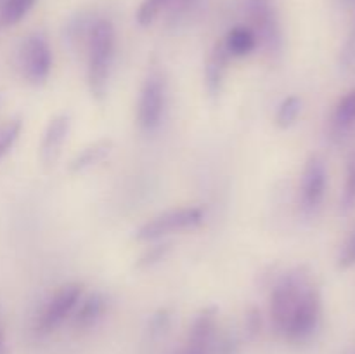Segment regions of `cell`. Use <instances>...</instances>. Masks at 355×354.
<instances>
[{
    "label": "cell",
    "instance_id": "6da1fadb",
    "mask_svg": "<svg viewBox=\"0 0 355 354\" xmlns=\"http://www.w3.org/2000/svg\"><path fill=\"white\" fill-rule=\"evenodd\" d=\"M87 51V85L94 99L103 101L107 94L116 52V31L110 19L101 17L94 21Z\"/></svg>",
    "mask_w": 355,
    "mask_h": 354
},
{
    "label": "cell",
    "instance_id": "7a4b0ae2",
    "mask_svg": "<svg viewBox=\"0 0 355 354\" xmlns=\"http://www.w3.org/2000/svg\"><path fill=\"white\" fill-rule=\"evenodd\" d=\"M311 285V274L305 267H295V269L288 271L274 283L272 290H270L269 312L277 333L283 335L291 311Z\"/></svg>",
    "mask_w": 355,
    "mask_h": 354
},
{
    "label": "cell",
    "instance_id": "3957f363",
    "mask_svg": "<svg viewBox=\"0 0 355 354\" xmlns=\"http://www.w3.org/2000/svg\"><path fill=\"white\" fill-rule=\"evenodd\" d=\"M248 26L255 31L257 40L272 61L283 54V28L274 0H245Z\"/></svg>",
    "mask_w": 355,
    "mask_h": 354
},
{
    "label": "cell",
    "instance_id": "277c9868",
    "mask_svg": "<svg viewBox=\"0 0 355 354\" xmlns=\"http://www.w3.org/2000/svg\"><path fill=\"white\" fill-rule=\"evenodd\" d=\"M166 97L168 89L165 75L162 69L153 68L142 82L137 103V124L146 134L156 132L162 125L166 111Z\"/></svg>",
    "mask_w": 355,
    "mask_h": 354
},
{
    "label": "cell",
    "instance_id": "5b68a950",
    "mask_svg": "<svg viewBox=\"0 0 355 354\" xmlns=\"http://www.w3.org/2000/svg\"><path fill=\"white\" fill-rule=\"evenodd\" d=\"M205 212L201 207H179L170 208L146 221L135 231V239L139 242H156L172 233L194 229L203 222Z\"/></svg>",
    "mask_w": 355,
    "mask_h": 354
},
{
    "label": "cell",
    "instance_id": "8992f818",
    "mask_svg": "<svg viewBox=\"0 0 355 354\" xmlns=\"http://www.w3.org/2000/svg\"><path fill=\"white\" fill-rule=\"evenodd\" d=\"M322 316V301L318 287L314 283L305 290L300 301L291 311L288 318L286 326L283 330V335L293 344H304L311 340L318 332L321 325Z\"/></svg>",
    "mask_w": 355,
    "mask_h": 354
},
{
    "label": "cell",
    "instance_id": "52a82bcc",
    "mask_svg": "<svg viewBox=\"0 0 355 354\" xmlns=\"http://www.w3.org/2000/svg\"><path fill=\"white\" fill-rule=\"evenodd\" d=\"M23 76L31 85H44L52 71V51L44 33H31L24 38L19 51Z\"/></svg>",
    "mask_w": 355,
    "mask_h": 354
},
{
    "label": "cell",
    "instance_id": "ba28073f",
    "mask_svg": "<svg viewBox=\"0 0 355 354\" xmlns=\"http://www.w3.org/2000/svg\"><path fill=\"white\" fill-rule=\"evenodd\" d=\"M83 297V285L82 283H66L55 292L51 297V301L45 304L44 311L40 312L37 319V333L47 335L54 332L58 326H61L66 321V318L75 312L80 298Z\"/></svg>",
    "mask_w": 355,
    "mask_h": 354
},
{
    "label": "cell",
    "instance_id": "9c48e42d",
    "mask_svg": "<svg viewBox=\"0 0 355 354\" xmlns=\"http://www.w3.org/2000/svg\"><path fill=\"white\" fill-rule=\"evenodd\" d=\"M328 187V170L321 156L312 155L305 162L300 179V208L307 217L318 214L326 196Z\"/></svg>",
    "mask_w": 355,
    "mask_h": 354
},
{
    "label": "cell",
    "instance_id": "30bf717a",
    "mask_svg": "<svg viewBox=\"0 0 355 354\" xmlns=\"http://www.w3.org/2000/svg\"><path fill=\"white\" fill-rule=\"evenodd\" d=\"M217 337V309H201L191 325L179 354H214Z\"/></svg>",
    "mask_w": 355,
    "mask_h": 354
},
{
    "label": "cell",
    "instance_id": "8fae6325",
    "mask_svg": "<svg viewBox=\"0 0 355 354\" xmlns=\"http://www.w3.org/2000/svg\"><path fill=\"white\" fill-rule=\"evenodd\" d=\"M69 127H71V120L66 113L55 115L47 124L40 144V160L45 167H54L59 160L62 146L68 139Z\"/></svg>",
    "mask_w": 355,
    "mask_h": 354
},
{
    "label": "cell",
    "instance_id": "7c38bea8",
    "mask_svg": "<svg viewBox=\"0 0 355 354\" xmlns=\"http://www.w3.org/2000/svg\"><path fill=\"white\" fill-rule=\"evenodd\" d=\"M229 59H231V54L225 49L224 40L217 42L211 47L207 62H205V87L211 97H218L222 94L225 75H227Z\"/></svg>",
    "mask_w": 355,
    "mask_h": 354
},
{
    "label": "cell",
    "instance_id": "4fadbf2b",
    "mask_svg": "<svg viewBox=\"0 0 355 354\" xmlns=\"http://www.w3.org/2000/svg\"><path fill=\"white\" fill-rule=\"evenodd\" d=\"M106 307L107 301L104 297V294L92 292V294L85 295V297L80 298L78 305H76L75 312H73V326L78 332L90 330L92 326H96L99 323V319L106 312Z\"/></svg>",
    "mask_w": 355,
    "mask_h": 354
},
{
    "label": "cell",
    "instance_id": "5bb4252c",
    "mask_svg": "<svg viewBox=\"0 0 355 354\" xmlns=\"http://www.w3.org/2000/svg\"><path fill=\"white\" fill-rule=\"evenodd\" d=\"M113 151V141L107 137L97 139V141L90 142L89 146L76 153L75 158L69 162V172L71 174H82L85 170L92 169V167L103 163L107 156Z\"/></svg>",
    "mask_w": 355,
    "mask_h": 354
},
{
    "label": "cell",
    "instance_id": "9a60e30c",
    "mask_svg": "<svg viewBox=\"0 0 355 354\" xmlns=\"http://www.w3.org/2000/svg\"><path fill=\"white\" fill-rule=\"evenodd\" d=\"M224 45L231 58H246L255 51L259 40H257L255 31L248 24H239L229 30L224 38Z\"/></svg>",
    "mask_w": 355,
    "mask_h": 354
},
{
    "label": "cell",
    "instance_id": "2e32d148",
    "mask_svg": "<svg viewBox=\"0 0 355 354\" xmlns=\"http://www.w3.org/2000/svg\"><path fill=\"white\" fill-rule=\"evenodd\" d=\"M355 121V89L349 90L342 99L336 104L335 111H333L331 124L335 132L342 134L347 132Z\"/></svg>",
    "mask_w": 355,
    "mask_h": 354
},
{
    "label": "cell",
    "instance_id": "e0dca14e",
    "mask_svg": "<svg viewBox=\"0 0 355 354\" xmlns=\"http://www.w3.org/2000/svg\"><path fill=\"white\" fill-rule=\"evenodd\" d=\"M302 108H304V103L298 96H288L284 97L283 101L279 103L276 111V125L279 128H290L297 124L298 117L302 113Z\"/></svg>",
    "mask_w": 355,
    "mask_h": 354
},
{
    "label": "cell",
    "instance_id": "ac0fdd59",
    "mask_svg": "<svg viewBox=\"0 0 355 354\" xmlns=\"http://www.w3.org/2000/svg\"><path fill=\"white\" fill-rule=\"evenodd\" d=\"M37 3V0H6L0 7V24L14 26L19 23Z\"/></svg>",
    "mask_w": 355,
    "mask_h": 354
},
{
    "label": "cell",
    "instance_id": "d6986e66",
    "mask_svg": "<svg viewBox=\"0 0 355 354\" xmlns=\"http://www.w3.org/2000/svg\"><path fill=\"white\" fill-rule=\"evenodd\" d=\"M21 130H23V121L19 118H12L0 125V158H3L12 149L19 139Z\"/></svg>",
    "mask_w": 355,
    "mask_h": 354
},
{
    "label": "cell",
    "instance_id": "ffe728a7",
    "mask_svg": "<svg viewBox=\"0 0 355 354\" xmlns=\"http://www.w3.org/2000/svg\"><path fill=\"white\" fill-rule=\"evenodd\" d=\"M172 250V243H158L155 246H149L137 260V267L139 269H148V267L156 266L159 264L162 260L166 259V255L170 253Z\"/></svg>",
    "mask_w": 355,
    "mask_h": 354
},
{
    "label": "cell",
    "instance_id": "44dd1931",
    "mask_svg": "<svg viewBox=\"0 0 355 354\" xmlns=\"http://www.w3.org/2000/svg\"><path fill=\"white\" fill-rule=\"evenodd\" d=\"M355 207V156L347 165L345 186L342 193V210L349 212Z\"/></svg>",
    "mask_w": 355,
    "mask_h": 354
},
{
    "label": "cell",
    "instance_id": "7402d4cb",
    "mask_svg": "<svg viewBox=\"0 0 355 354\" xmlns=\"http://www.w3.org/2000/svg\"><path fill=\"white\" fill-rule=\"evenodd\" d=\"M355 266V228L350 231V235L347 236V239L343 242L342 250L338 253V267L340 269H350Z\"/></svg>",
    "mask_w": 355,
    "mask_h": 354
},
{
    "label": "cell",
    "instance_id": "603a6c76",
    "mask_svg": "<svg viewBox=\"0 0 355 354\" xmlns=\"http://www.w3.org/2000/svg\"><path fill=\"white\" fill-rule=\"evenodd\" d=\"M170 326V312L166 309H159L149 321V333L153 337H159L165 333Z\"/></svg>",
    "mask_w": 355,
    "mask_h": 354
},
{
    "label": "cell",
    "instance_id": "cb8c5ba5",
    "mask_svg": "<svg viewBox=\"0 0 355 354\" xmlns=\"http://www.w3.org/2000/svg\"><path fill=\"white\" fill-rule=\"evenodd\" d=\"M260 311L257 307H252L248 311V314H246V328H248V332L252 333V335H257V333L260 332V328H262V318H260Z\"/></svg>",
    "mask_w": 355,
    "mask_h": 354
},
{
    "label": "cell",
    "instance_id": "d4e9b609",
    "mask_svg": "<svg viewBox=\"0 0 355 354\" xmlns=\"http://www.w3.org/2000/svg\"><path fill=\"white\" fill-rule=\"evenodd\" d=\"M196 0H170V6L173 9V12H184V10L189 9Z\"/></svg>",
    "mask_w": 355,
    "mask_h": 354
},
{
    "label": "cell",
    "instance_id": "484cf974",
    "mask_svg": "<svg viewBox=\"0 0 355 354\" xmlns=\"http://www.w3.org/2000/svg\"><path fill=\"white\" fill-rule=\"evenodd\" d=\"M0 354H7V349H6V342H3V339L0 340Z\"/></svg>",
    "mask_w": 355,
    "mask_h": 354
},
{
    "label": "cell",
    "instance_id": "4316f807",
    "mask_svg": "<svg viewBox=\"0 0 355 354\" xmlns=\"http://www.w3.org/2000/svg\"><path fill=\"white\" fill-rule=\"evenodd\" d=\"M3 339V335H2V330H0V340H2Z\"/></svg>",
    "mask_w": 355,
    "mask_h": 354
},
{
    "label": "cell",
    "instance_id": "83f0119b",
    "mask_svg": "<svg viewBox=\"0 0 355 354\" xmlns=\"http://www.w3.org/2000/svg\"><path fill=\"white\" fill-rule=\"evenodd\" d=\"M350 354H355V347H354V349H352V351H350Z\"/></svg>",
    "mask_w": 355,
    "mask_h": 354
}]
</instances>
